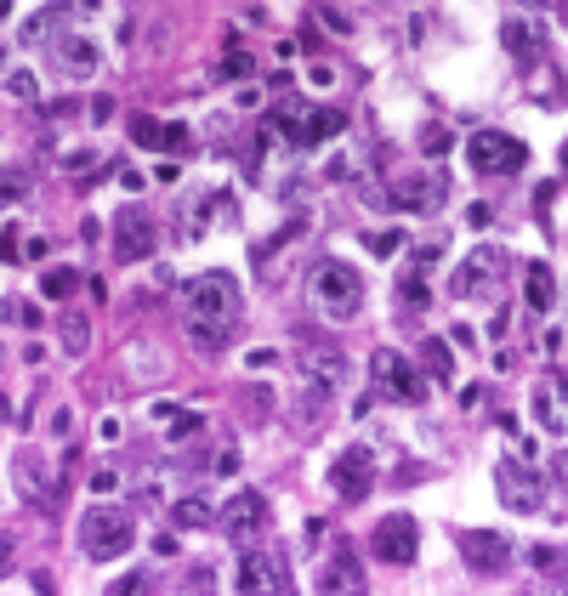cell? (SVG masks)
<instances>
[{
    "instance_id": "1",
    "label": "cell",
    "mask_w": 568,
    "mask_h": 596,
    "mask_svg": "<svg viewBox=\"0 0 568 596\" xmlns=\"http://www.w3.org/2000/svg\"><path fill=\"white\" fill-rule=\"evenodd\" d=\"M182 313H188L182 324H188V335L199 347H222L228 330L239 324V313H245V290H239V279L228 267H211V273L182 284Z\"/></svg>"
},
{
    "instance_id": "2",
    "label": "cell",
    "mask_w": 568,
    "mask_h": 596,
    "mask_svg": "<svg viewBox=\"0 0 568 596\" xmlns=\"http://www.w3.org/2000/svg\"><path fill=\"white\" fill-rule=\"evenodd\" d=\"M307 301H313L319 318L347 324V318L364 307V273H358L353 262H341V256H324V262L307 273Z\"/></svg>"
},
{
    "instance_id": "3",
    "label": "cell",
    "mask_w": 568,
    "mask_h": 596,
    "mask_svg": "<svg viewBox=\"0 0 568 596\" xmlns=\"http://www.w3.org/2000/svg\"><path fill=\"white\" fill-rule=\"evenodd\" d=\"M80 545H86L91 562H120L131 545H137V528H131V511L120 506H91L80 517Z\"/></svg>"
},
{
    "instance_id": "4",
    "label": "cell",
    "mask_w": 568,
    "mask_h": 596,
    "mask_svg": "<svg viewBox=\"0 0 568 596\" xmlns=\"http://www.w3.org/2000/svg\"><path fill=\"white\" fill-rule=\"evenodd\" d=\"M370 551H375V562H387V568H409L415 551H421V523H415L409 511H387V517L370 528Z\"/></svg>"
},
{
    "instance_id": "5",
    "label": "cell",
    "mask_w": 568,
    "mask_h": 596,
    "mask_svg": "<svg viewBox=\"0 0 568 596\" xmlns=\"http://www.w3.org/2000/svg\"><path fill=\"white\" fill-rule=\"evenodd\" d=\"M262 528H267V494L262 489H239L228 506H222V534H228L239 551L262 540Z\"/></svg>"
},
{
    "instance_id": "6",
    "label": "cell",
    "mask_w": 568,
    "mask_h": 596,
    "mask_svg": "<svg viewBox=\"0 0 568 596\" xmlns=\"http://www.w3.org/2000/svg\"><path fill=\"white\" fill-rule=\"evenodd\" d=\"M495 489H500V506L517 511V517H534V511H546V489H540V477H534L523 460H500Z\"/></svg>"
},
{
    "instance_id": "7",
    "label": "cell",
    "mask_w": 568,
    "mask_h": 596,
    "mask_svg": "<svg viewBox=\"0 0 568 596\" xmlns=\"http://www.w3.org/2000/svg\"><path fill=\"white\" fill-rule=\"evenodd\" d=\"M466 159H472V171L495 176V171H517L529 159V148L506 137V131H478V137H466Z\"/></svg>"
},
{
    "instance_id": "8",
    "label": "cell",
    "mask_w": 568,
    "mask_h": 596,
    "mask_svg": "<svg viewBox=\"0 0 568 596\" xmlns=\"http://www.w3.org/2000/svg\"><path fill=\"white\" fill-rule=\"evenodd\" d=\"M330 489H336L341 500H364V494L375 489V455L364 443H353V449H341V455L330 460Z\"/></svg>"
},
{
    "instance_id": "9",
    "label": "cell",
    "mask_w": 568,
    "mask_h": 596,
    "mask_svg": "<svg viewBox=\"0 0 568 596\" xmlns=\"http://www.w3.org/2000/svg\"><path fill=\"white\" fill-rule=\"evenodd\" d=\"M239 591H290V562L262 551V545H245L239 551Z\"/></svg>"
},
{
    "instance_id": "10",
    "label": "cell",
    "mask_w": 568,
    "mask_h": 596,
    "mask_svg": "<svg viewBox=\"0 0 568 596\" xmlns=\"http://www.w3.org/2000/svg\"><path fill=\"white\" fill-rule=\"evenodd\" d=\"M461 562L472 574H506L512 568V540H500L489 528H466L461 534Z\"/></svg>"
},
{
    "instance_id": "11",
    "label": "cell",
    "mask_w": 568,
    "mask_h": 596,
    "mask_svg": "<svg viewBox=\"0 0 568 596\" xmlns=\"http://www.w3.org/2000/svg\"><path fill=\"white\" fill-rule=\"evenodd\" d=\"M154 239H160V233H154V216H148V211H137V205L120 211V222H114V256H120V262H142V256H154Z\"/></svg>"
},
{
    "instance_id": "12",
    "label": "cell",
    "mask_w": 568,
    "mask_h": 596,
    "mask_svg": "<svg viewBox=\"0 0 568 596\" xmlns=\"http://www.w3.org/2000/svg\"><path fill=\"white\" fill-rule=\"evenodd\" d=\"M12 489H18V500H29L35 511H52V477H46V460H40L35 449L12 455Z\"/></svg>"
},
{
    "instance_id": "13",
    "label": "cell",
    "mask_w": 568,
    "mask_h": 596,
    "mask_svg": "<svg viewBox=\"0 0 568 596\" xmlns=\"http://www.w3.org/2000/svg\"><path fill=\"white\" fill-rule=\"evenodd\" d=\"M370 381L381 386V392H392V398H421V392H426L421 375H415V369H409L398 352H387V347L370 358Z\"/></svg>"
},
{
    "instance_id": "14",
    "label": "cell",
    "mask_w": 568,
    "mask_h": 596,
    "mask_svg": "<svg viewBox=\"0 0 568 596\" xmlns=\"http://www.w3.org/2000/svg\"><path fill=\"white\" fill-rule=\"evenodd\" d=\"M392 199L404 205V211H438L449 199V176H398V188H392Z\"/></svg>"
},
{
    "instance_id": "15",
    "label": "cell",
    "mask_w": 568,
    "mask_h": 596,
    "mask_svg": "<svg viewBox=\"0 0 568 596\" xmlns=\"http://www.w3.org/2000/svg\"><path fill=\"white\" fill-rule=\"evenodd\" d=\"M495 267H500V250H472V256L455 267L449 290H455V296H483V290H495Z\"/></svg>"
},
{
    "instance_id": "16",
    "label": "cell",
    "mask_w": 568,
    "mask_h": 596,
    "mask_svg": "<svg viewBox=\"0 0 568 596\" xmlns=\"http://www.w3.org/2000/svg\"><path fill=\"white\" fill-rule=\"evenodd\" d=\"M500 46H506V57H512L517 69H529V63H540V46H546V29L529 18H506V29H500Z\"/></svg>"
},
{
    "instance_id": "17",
    "label": "cell",
    "mask_w": 568,
    "mask_h": 596,
    "mask_svg": "<svg viewBox=\"0 0 568 596\" xmlns=\"http://www.w3.org/2000/svg\"><path fill=\"white\" fill-rule=\"evenodd\" d=\"M319 591H341V596L364 591V568H358L353 551H330V562L319 568Z\"/></svg>"
},
{
    "instance_id": "18",
    "label": "cell",
    "mask_w": 568,
    "mask_h": 596,
    "mask_svg": "<svg viewBox=\"0 0 568 596\" xmlns=\"http://www.w3.org/2000/svg\"><path fill=\"white\" fill-rule=\"evenodd\" d=\"M534 409H540V426L563 438L568 432V381H540L534 386Z\"/></svg>"
},
{
    "instance_id": "19",
    "label": "cell",
    "mask_w": 568,
    "mask_h": 596,
    "mask_svg": "<svg viewBox=\"0 0 568 596\" xmlns=\"http://www.w3.org/2000/svg\"><path fill=\"white\" fill-rule=\"evenodd\" d=\"M57 63H63L74 80H86V74H97V63H103V46L86 35H69V40H57Z\"/></svg>"
},
{
    "instance_id": "20",
    "label": "cell",
    "mask_w": 568,
    "mask_h": 596,
    "mask_svg": "<svg viewBox=\"0 0 568 596\" xmlns=\"http://www.w3.org/2000/svg\"><path fill=\"white\" fill-rule=\"evenodd\" d=\"M336 131H341V114H336V108H307V120L296 125V137H290V142H296V148H319V142L336 137Z\"/></svg>"
},
{
    "instance_id": "21",
    "label": "cell",
    "mask_w": 568,
    "mask_h": 596,
    "mask_svg": "<svg viewBox=\"0 0 568 596\" xmlns=\"http://www.w3.org/2000/svg\"><path fill=\"white\" fill-rule=\"evenodd\" d=\"M421 364H426V381H449V375H455V358H449V341H438V335H426V341H421Z\"/></svg>"
},
{
    "instance_id": "22",
    "label": "cell",
    "mask_w": 568,
    "mask_h": 596,
    "mask_svg": "<svg viewBox=\"0 0 568 596\" xmlns=\"http://www.w3.org/2000/svg\"><path fill=\"white\" fill-rule=\"evenodd\" d=\"M347 381V358H313L307 364V386H324V392H336Z\"/></svg>"
},
{
    "instance_id": "23",
    "label": "cell",
    "mask_w": 568,
    "mask_h": 596,
    "mask_svg": "<svg viewBox=\"0 0 568 596\" xmlns=\"http://www.w3.org/2000/svg\"><path fill=\"white\" fill-rule=\"evenodd\" d=\"M165 369H171V364H165L160 347H148V352L131 347V375H137V381H165Z\"/></svg>"
},
{
    "instance_id": "24",
    "label": "cell",
    "mask_w": 568,
    "mask_h": 596,
    "mask_svg": "<svg viewBox=\"0 0 568 596\" xmlns=\"http://www.w3.org/2000/svg\"><path fill=\"white\" fill-rule=\"evenodd\" d=\"M426 301H432L426 296V279L409 267L404 279H398V307H404V313H426Z\"/></svg>"
},
{
    "instance_id": "25",
    "label": "cell",
    "mask_w": 568,
    "mask_h": 596,
    "mask_svg": "<svg viewBox=\"0 0 568 596\" xmlns=\"http://www.w3.org/2000/svg\"><path fill=\"white\" fill-rule=\"evenodd\" d=\"M205 523H216V511H211V500H205V494L177 500V528H205Z\"/></svg>"
},
{
    "instance_id": "26",
    "label": "cell",
    "mask_w": 568,
    "mask_h": 596,
    "mask_svg": "<svg viewBox=\"0 0 568 596\" xmlns=\"http://www.w3.org/2000/svg\"><path fill=\"white\" fill-rule=\"evenodd\" d=\"M40 290H46L52 301H63V296L80 290V273H74V267H46V273H40Z\"/></svg>"
},
{
    "instance_id": "27",
    "label": "cell",
    "mask_w": 568,
    "mask_h": 596,
    "mask_svg": "<svg viewBox=\"0 0 568 596\" xmlns=\"http://www.w3.org/2000/svg\"><path fill=\"white\" fill-rule=\"evenodd\" d=\"M86 347H91V324L80 313H69V318H63V352H69V358H80Z\"/></svg>"
},
{
    "instance_id": "28",
    "label": "cell",
    "mask_w": 568,
    "mask_h": 596,
    "mask_svg": "<svg viewBox=\"0 0 568 596\" xmlns=\"http://www.w3.org/2000/svg\"><path fill=\"white\" fill-rule=\"evenodd\" d=\"M131 142H137V148H165V125H154L148 114H137V120H131Z\"/></svg>"
},
{
    "instance_id": "29",
    "label": "cell",
    "mask_w": 568,
    "mask_h": 596,
    "mask_svg": "<svg viewBox=\"0 0 568 596\" xmlns=\"http://www.w3.org/2000/svg\"><path fill=\"white\" fill-rule=\"evenodd\" d=\"M57 18H63V6H52V12H40V18H29V23L18 29V40H23V46H40V35H46V29H52Z\"/></svg>"
},
{
    "instance_id": "30",
    "label": "cell",
    "mask_w": 568,
    "mask_h": 596,
    "mask_svg": "<svg viewBox=\"0 0 568 596\" xmlns=\"http://www.w3.org/2000/svg\"><path fill=\"white\" fill-rule=\"evenodd\" d=\"M529 307H540V313L551 307V273L546 267H529Z\"/></svg>"
},
{
    "instance_id": "31",
    "label": "cell",
    "mask_w": 568,
    "mask_h": 596,
    "mask_svg": "<svg viewBox=\"0 0 568 596\" xmlns=\"http://www.w3.org/2000/svg\"><path fill=\"white\" fill-rule=\"evenodd\" d=\"M222 74H228V80H250V74H256V57H250V52H228V57H222Z\"/></svg>"
},
{
    "instance_id": "32",
    "label": "cell",
    "mask_w": 568,
    "mask_h": 596,
    "mask_svg": "<svg viewBox=\"0 0 568 596\" xmlns=\"http://www.w3.org/2000/svg\"><path fill=\"white\" fill-rule=\"evenodd\" d=\"M6 91H12V97H18V103H35V74H29V69L6 74Z\"/></svg>"
},
{
    "instance_id": "33",
    "label": "cell",
    "mask_w": 568,
    "mask_h": 596,
    "mask_svg": "<svg viewBox=\"0 0 568 596\" xmlns=\"http://www.w3.org/2000/svg\"><path fill=\"white\" fill-rule=\"evenodd\" d=\"M438 256H444V233H432V239H426V245L415 250V273H426V267L438 262Z\"/></svg>"
},
{
    "instance_id": "34",
    "label": "cell",
    "mask_w": 568,
    "mask_h": 596,
    "mask_svg": "<svg viewBox=\"0 0 568 596\" xmlns=\"http://www.w3.org/2000/svg\"><path fill=\"white\" fill-rule=\"evenodd\" d=\"M421 148H426V154H449V131H444V125H426Z\"/></svg>"
},
{
    "instance_id": "35",
    "label": "cell",
    "mask_w": 568,
    "mask_h": 596,
    "mask_svg": "<svg viewBox=\"0 0 568 596\" xmlns=\"http://www.w3.org/2000/svg\"><path fill=\"white\" fill-rule=\"evenodd\" d=\"M120 489V472H114V466H97V472H91V494H114Z\"/></svg>"
},
{
    "instance_id": "36",
    "label": "cell",
    "mask_w": 568,
    "mask_h": 596,
    "mask_svg": "<svg viewBox=\"0 0 568 596\" xmlns=\"http://www.w3.org/2000/svg\"><path fill=\"white\" fill-rule=\"evenodd\" d=\"M364 245H370L375 256H392V250H398V233H392V228L387 233H364Z\"/></svg>"
},
{
    "instance_id": "37",
    "label": "cell",
    "mask_w": 568,
    "mask_h": 596,
    "mask_svg": "<svg viewBox=\"0 0 568 596\" xmlns=\"http://www.w3.org/2000/svg\"><path fill=\"white\" fill-rule=\"evenodd\" d=\"M188 125H165V148H171V154H182V148H188Z\"/></svg>"
},
{
    "instance_id": "38",
    "label": "cell",
    "mask_w": 568,
    "mask_h": 596,
    "mask_svg": "<svg viewBox=\"0 0 568 596\" xmlns=\"http://www.w3.org/2000/svg\"><path fill=\"white\" fill-rule=\"evenodd\" d=\"M12 562H18V540H12V534H0V574H12Z\"/></svg>"
},
{
    "instance_id": "39",
    "label": "cell",
    "mask_w": 568,
    "mask_h": 596,
    "mask_svg": "<svg viewBox=\"0 0 568 596\" xmlns=\"http://www.w3.org/2000/svg\"><path fill=\"white\" fill-rule=\"evenodd\" d=\"M69 432H74V409L57 404V415H52V438H69Z\"/></svg>"
},
{
    "instance_id": "40",
    "label": "cell",
    "mask_w": 568,
    "mask_h": 596,
    "mask_svg": "<svg viewBox=\"0 0 568 596\" xmlns=\"http://www.w3.org/2000/svg\"><path fill=\"white\" fill-rule=\"evenodd\" d=\"M273 364H279V352H267V347L250 352V369H273Z\"/></svg>"
},
{
    "instance_id": "41",
    "label": "cell",
    "mask_w": 568,
    "mask_h": 596,
    "mask_svg": "<svg viewBox=\"0 0 568 596\" xmlns=\"http://www.w3.org/2000/svg\"><path fill=\"white\" fill-rule=\"evenodd\" d=\"M23 250H18V239H12V233H0V262H18Z\"/></svg>"
},
{
    "instance_id": "42",
    "label": "cell",
    "mask_w": 568,
    "mask_h": 596,
    "mask_svg": "<svg viewBox=\"0 0 568 596\" xmlns=\"http://www.w3.org/2000/svg\"><path fill=\"white\" fill-rule=\"evenodd\" d=\"M557 477H563V483H568V449H563V455H557Z\"/></svg>"
},
{
    "instance_id": "43",
    "label": "cell",
    "mask_w": 568,
    "mask_h": 596,
    "mask_svg": "<svg viewBox=\"0 0 568 596\" xmlns=\"http://www.w3.org/2000/svg\"><path fill=\"white\" fill-rule=\"evenodd\" d=\"M557 165H563V171H568V142H563V154H557Z\"/></svg>"
},
{
    "instance_id": "44",
    "label": "cell",
    "mask_w": 568,
    "mask_h": 596,
    "mask_svg": "<svg viewBox=\"0 0 568 596\" xmlns=\"http://www.w3.org/2000/svg\"><path fill=\"white\" fill-rule=\"evenodd\" d=\"M6 12H12V0H0V18H6Z\"/></svg>"
},
{
    "instance_id": "45",
    "label": "cell",
    "mask_w": 568,
    "mask_h": 596,
    "mask_svg": "<svg viewBox=\"0 0 568 596\" xmlns=\"http://www.w3.org/2000/svg\"><path fill=\"white\" fill-rule=\"evenodd\" d=\"M529 6H551V0H529Z\"/></svg>"
},
{
    "instance_id": "46",
    "label": "cell",
    "mask_w": 568,
    "mask_h": 596,
    "mask_svg": "<svg viewBox=\"0 0 568 596\" xmlns=\"http://www.w3.org/2000/svg\"><path fill=\"white\" fill-rule=\"evenodd\" d=\"M563 18H568V12H563Z\"/></svg>"
}]
</instances>
